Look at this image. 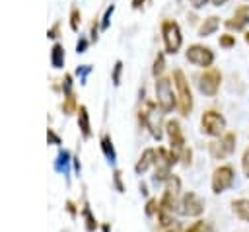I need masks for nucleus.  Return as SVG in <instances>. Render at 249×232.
<instances>
[{"label": "nucleus", "instance_id": "f257e3e1", "mask_svg": "<svg viewBox=\"0 0 249 232\" xmlns=\"http://www.w3.org/2000/svg\"><path fill=\"white\" fill-rule=\"evenodd\" d=\"M173 84L177 90V109L183 117H187L193 111V94H191V86L181 68L173 70Z\"/></svg>", "mask_w": 249, "mask_h": 232}, {"label": "nucleus", "instance_id": "f03ea898", "mask_svg": "<svg viewBox=\"0 0 249 232\" xmlns=\"http://www.w3.org/2000/svg\"><path fill=\"white\" fill-rule=\"evenodd\" d=\"M179 156L173 152V150H165L161 146H158V158H156V174H154V181L156 183H165L173 174H171V168L177 164Z\"/></svg>", "mask_w": 249, "mask_h": 232}, {"label": "nucleus", "instance_id": "7ed1b4c3", "mask_svg": "<svg viewBox=\"0 0 249 232\" xmlns=\"http://www.w3.org/2000/svg\"><path fill=\"white\" fill-rule=\"evenodd\" d=\"M156 101L163 113H171L177 107V96L173 94V86L167 76H160L156 82Z\"/></svg>", "mask_w": 249, "mask_h": 232}, {"label": "nucleus", "instance_id": "20e7f679", "mask_svg": "<svg viewBox=\"0 0 249 232\" xmlns=\"http://www.w3.org/2000/svg\"><path fill=\"white\" fill-rule=\"evenodd\" d=\"M161 115H163V111L158 109L156 103H152V101H148V103H146V109L140 111V121L146 125V129L150 131V135H152L156 140H160V138L163 136V127H165V125H163Z\"/></svg>", "mask_w": 249, "mask_h": 232}, {"label": "nucleus", "instance_id": "39448f33", "mask_svg": "<svg viewBox=\"0 0 249 232\" xmlns=\"http://www.w3.org/2000/svg\"><path fill=\"white\" fill-rule=\"evenodd\" d=\"M235 142H237V135L231 133V131H226L222 136L214 138L210 144H208V152L214 160H226L228 156L233 154L235 150Z\"/></svg>", "mask_w": 249, "mask_h": 232}, {"label": "nucleus", "instance_id": "423d86ee", "mask_svg": "<svg viewBox=\"0 0 249 232\" xmlns=\"http://www.w3.org/2000/svg\"><path fill=\"white\" fill-rule=\"evenodd\" d=\"M161 37H163L165 53H169V55H175L183 45L181 27H179V23L175 19H165L161 23Z\"/></svg>", "mask_w": 249, "mask_h": 232}, {"label": "nucleus", "instance_id": "0eeeda50", "mask_svg": "<svg viewBox=\"0 0 249 232\" xmlns=\"http://www.w3.org/2000/svg\"><path fill=\"white\" fill-rule=\"evenodd\" d=\"M200 131L208 136H214V138L222 136L226 133V117L214 109L204 111L200 117Z\"/></svg>", "mask_w": 249, "mask_h": 232}, {"label": "nucleus", "instance_id": "6e6552de", "mask_svg": "<svg viewBox=\"0 0 249 232\" xmlns=\"http://www.w3.org/2000/svg\"><path fill=\"white\" fill-rule=\"evenodd\" d=\"M235 181V172L230 164H222L212 172V179H210V189L214 195H220L224 191H228Z\"/></svg>", "mask_w": 249, "mask_h": 232}, {"label": "nucleus", "instance_id": "1a4fd4ad", "mask_svg": "<svg viewBox=\"0 0 249 232\" xmlns=\"http://www.w3.org/2000/svg\"><path fill=\"white\" fill-rule=\"evenodd\" d=\"M177 214L181 216H200L204 213V201L195 193V191H187L179 197V203H177V209H175Z\"/></svg>", "mask_w": 249, "mask_h": 232}, {"label": "nucleus", "instance_id": "9d476101", "mask_svg": "<svg viewBox=\"0 0 249 232\" xmlns=\"http://www.w3.org/2000/svg\"><path fill=\"white\" fill-rule=\"evenodd\" d=\"M196 80H198V82H196L198 92H200L202 96L212 97V96H216V92L220 90L222 74H220V70H218V68H208V70H204Z\"/></svg>", "mask_w": 249, "mask_h": 232}, {"label": "nucleus", "instance_id": "9b49d317", "mask_svg": "<svg viewBox=\"0 0 249 232\" xmlns=\"http://www.w3.org/2000/svg\"><path fill=\"white\" fill-rule=\"evenodd\" d=\"M187 60L195 66H200V68H210L212 62H214V53L210 47H204V45H191L185 53Z\"/></svg>", "mask_w": 249, "mask_h": 232}, {"label": "nucleus", "instance_id": "f8f14e48", "mask_svg": "<svg viewBox=\"0 0 249 232\" xmlns=\"http://www.w3.org/2000/svg\"><path fill=\"white\" fill-rule=\"evenodd\" d=\"M165 133H167V138H169V146L171 150L179 156L187 146H185V136H183V129L179 125L177 119H169L165 123Z\"/></svg>", "mask_w": 249, "mask_h": 232}, {"label": "nucleus", "instance_id": "ddd939ff", "mask_svg": "<svg viewBox=\"0 0 249 232\" xmlns=\"http://www.w3.org/2000/svg\"><path fill=\"white\" fill-rule=\"evenodd\" d=\"M247 25H249V4H241V6L235 8L231 19L226 21V27L235 29V31H241V29H245Z\"/></svg>", "mask_w": 249, "mask_h": 232}, {"label": "nucleus", "instance_id": "4468645a", "mask_svg": "<svg viewBox=\"0 0 249 232\" xmlns=\"http://www.w3.org/2000/svg\"><path fill=\"white\" fill-rule=\"evenodd\" d=\"M156 158H158V148H146V150L140 154V158H138V162H136V166H134V172H136V174L148 172V170L156 164Z\"/></svg>", "mask_w": 249, "mask_h": 232}, {"label": "nucleus", "instance_id": "2eb2a0df", "mask_svg": "<svg viewBox=\"0 0 249 232\" xmlns=\"http://www.w3.org/2000/svg\"><path fill=\"white\" fill-rule=\"evenodd\" d=\"M99 146H101V152H103V156L107 158V162H109V164H115V160H117V152H115L111 135L105 133V135L101 136V140H99Z\"/></svg>", "mask_w": 249, "mask_h": 232}, {"label": "nucleus", "instance_id": "dca6fc26", "mask_svg": "<svg viewBox=\"0 0 249 232\" xmlns=\"http://www.w3.org/2000/svg\"><path fill=\"white\" fill-rule=\"evenodd\" d=\"M231 211H233V214L239 220L249 222V199H235V201H231Z\"/></svg>", "mask_w": 249, "mask_h": 232}, {"label": "nucleus", "instance_id": "f3484780", "mask_svg": "<svg viewBox=\"0 0 249 232\" xmlns=\"http://www.w3.org/2000/svg\"><path fill=\"white\" fill-rule=\"evenodd\" d=\"M78 125H80L82 136L84 138H89L91 136V127H89V113H88L86 105H80L78 107Z\"/></svg>", "mask_w": 249, "mask_h": 232}, {"label": "nucleus", "instance_id": "a211bd4d", "mask_svg": "<svg viewBox=\"0 0 249 232\" xmlns=\"http://www.w3.org/2000/svg\"><path fill=\"white\" fill-rule=\"evenodd\" d=\"M218 27H220V18L208 16V18L200 23V27H198V37H208V35H212Z\"/></svg>", "mask_w": 249, "mask_h": 232}, {"label": "nucleus", "instance_id": "6ab92c4d", "mask_svg": "<svg viewBox=\"0 0 249 232\" xmlns=\"http://www.w3.org/2000/svg\"><path fill=\"white\" fill-rule=\"evenodd\" d=\"M70 162H72V158H70V152H68V150H58V154H56V160H54V170H56L58 174H64V175H68V168H70Z\"/></svg>", "mask_w": 249, "mask_h": 232}, {"label": "nucleus", "instance_id": "aec40b11", "mask_svg": "<svg viewBox=\"0 0 249 232\" xmlns=\"http://www.w3.org/2000/svg\"><path fill=\"white\" fill-rule=\"evenodd\" d=\"M82 220H84V226H86V232H95L97 230V220L89 209L88 203L82 205Z\"/></svg>", "mask_w": 249, "mask_h": 232}, {"label": "nucleus", "instance_id": "412c9836", "mask_svg": "<svg viewBox=\"0 0 249 232\" xmlns=\"http://www.w3.org/2000/svg\"><path fill=\"white\" fill-rule=\"evenodd\" d=\"M51 64L53 68H62L64 66V49L60 43H54L51 49Z\"/></svg>", "mask_w": 249, "mask_h": 232}, {"label": "nucleus", "instance_id": "4be33fe9", "mask_svg": "<svg viewBox=\"0 0 249 232\" xmlns=\"http://www.w3.org/2000/svg\"><path fill=\"white\" fill-rule=\"evenodd\" d=\"M212 228H210V224L206 222V220H202V218H198V220H195L185 232H210Z\"/></svg>", "mask_w": 249, "mask_h": 232}, {"label": "nucleus", "instance_id": "5701e85b", "mask_svg": "<svg viewBox=\"0 0 249 232\" xmlns=\"http://www.w3.org/2000/svg\"><path fill=\"white\" fill-rule=\"evenodd\" d=\"M163 68H165V58H163V55L160 53V55L156 57V60H154V68H152V74H154L156 78H160V76H161V72H163Z\"/></svg>", "mask_w": 249, "mask_h": 232}, {"label": "nucleus", "instance_id": "b1692460", "mask_svg": "<svg viewBox=\"0 0 249 232\" xmlns=\"http://www.w3.org/2000/svg\"><path fill=\"white\" fill-rule=\"evenodd\" d=\"M144 211H146V216H158V213H160V201L158 199H148Z\"/></svg>", "mask_w": 249, "mask_h": 232}, {"label": "nucleus", "instance_id": "393cba45", "mask_svg": "<svg viewBox=\"0 0 249 232\" xmlns=\"http://www.w3.org/2000/svg\"><path fill=\"white\" fill-rule=\"evenodd\" d=\"M80 21H82L80 10H78V8H72V12H70V27H72L74 31H78V29H80Z\"/></svg>", "mask_w": 249, "mask_h": 232}, {"label": "nucleus", "instance_id": "a878e982", "mask_svg": "<svg viewBox=\"0 0 249 232\" xmlns=\"http://www.w3.org/2000/svg\"><path fill=\"white\" fill-rule=\"evenodd\" d=\"M233 45H235V37H233V35H230V33L220 35V47L230 49V47H233Z\"/></svg>", "mask_w": 249, "mask_h": 232}, {"label": "nucleus", "instance_id": "bb28decb", "mask_svg": "<svg viewBox=\"0 0 249 232\" xmlns=\"http://www.w3.org/2000/svg\"><path fill=\"white\" fill-rule=\"evenodd\" d=\"M121 72H123V62L117 60V62H115V68H113V84H115V86L121 84Z\"/></svg>", "mask_w": 249, "mask_h": 232}, {"label": "nucleus", "instance_id": "cd10ccee", "mask_svg": "<svg viewBox=\"0 0 249 232\" xmlns=\"http://www.w3.org/2000/svg\"><path fill=\"white\" fill-rule=\"evenodd\" d=\"M113 183H115V187H117V191H119V193H123V191H124V185H123V174H121V170H115V174H113Z\"/></svg>", "mask_w": 249, "mask_h": 232}, {"label": "nucleus", "instance_id": "c85d7f7f", "mask_svg": "<svg viewBox=\"0 0 249 232\" xmlns=\"http://www.w3.org/2000/svg\"><path fill=\"white\" fill-rule=\"evenodd\" d=\"M113 12H115V6L111 4L107 10H105V14H103V21H101V29H107L109 27V21H111V16H113Z\"/></svg>", "mask_w": 249, "mask_h": 232}, {"label": "nucleus", "instance_id": "c756f323", "mask_svg": "<svg viewBox=\"0 0 249 232\" xmlns=\"http://www.w3.org/2000/svg\"><path fill=\"white\" fill-rule=\"evenodd\" d=\"M62 109H64V113L68 115V113H72L74 109H76V99H74V96L70 94V96H66V103L62 105Z\"/></svg>", "mask_w": 249, "mask_h": 232}, {"label": "nucleus", "instance_id": "7c9ffc66", "mask_svg": "<svg viewBox=\"0 0 249 232\" xmlns=\"http://www.w3.org/2000/svg\"><path fill=\"white\" fill-rule=\"evenodd\" d=\"M89 70H91V66H89V64H82V66H78V68H76V74L80 76L82 84H86V76L89 74Z\"/></svg>", "mask_w": 249, "mask_h": 232}, {"label": "nucleus", "instance_id": "2f4dec72", "mask_svg": "<svg viewBox=\"0 0 249 232\" xmlns=\"http://www.w3.org/2000/svg\"><path fill=\"white\" fill-rule=\"evenodd\" d=\"M241 170H243L245 177H249V148H245V152L241 156Z\"/></svg>", "mask_w": 249, "mask_h": 232}, {"label": "nucleus", "instance_id": "473e14b6", "mask_svg": "<svg viewBox=\"0 0 249 232\" xmlns=\"http://www.w3.org/2000/svg\"><path fill=\"white\" fill-rule=\"evenodd\" d=\"M62 90H64V96H70L72 94V76L66 74L64 80H62Z\"/></svg>", "mask_w": 249, "mask_h": 232}, {"label": "nucleus", "instance_id": "72a5a7b5", "mask_svg": "<svg viewBox=\"0 0 249 232\" xmlns=\"http://www.w3.org/2000/svg\"><path fill=\"white\" fill-rule=\"evenodd\" d=\"M86 49H88V39L82 35L80 39H78V43H76V53L80 55V53H86Z\"/></svg>", "mask_w": 249, "mask_h": 232}, {"label": "nucleus", "instance_id": "f704fd0d", "mask_svg": "<svg viewBox=\"0 0 249 232\" xmlns=\"http://www.w3.org/2000/svg\"><path fill=\"white\" fill-rule=\"evenodd\" d=\"M47 140H49V144H60V136H58L53 129L47 131Z\"/></svg>", "mask_w": 249, "mask_h": 232}, {"label": "nucleus", "instance_id": "c9c22d12", "mask_svg": "<svg viewBox=\"0 0 249 232\" xmlns=\"http://www.w3.org/2000/svg\"><path fill=\"white\" fill-rule=\"evenodd\" d=\"M191 156H193V154H191V150H189V148H185V150L179 154V160L187 166V164H191Z\"/></svg>", "mask_w": 249, "mask_h": 232}, {"label": "nucleus", "instance_id": "e433bc0d", "mask_svg": "<svg viewBox=\"0 0 249 232\" xmlns=\"http://www.w3.org/2000/svg\"><path fill=\"white\" fill-rule=\"evenodd\" d=\"M58 27H60V23H54V25H53V27L47 31V35H49L51 39H54V37H56V33H58Z\"/></svg>", "mask_w": 249, "mask_h": 232}, {"label": "nucleus", "instance_id": "4c0bfd02", "mask_svg": "<svg viewBox=\"0 0 249 232\" xmlns=\"http://www.w3.org/2000/svg\"><path fill=\"white\" fill-rule=\"evenodd\" d=\"M66 211L70 213V216H76V205H74L72 201H68V203H66Z\"/></svg>", "mask_w": 249, "mask_h": 232}, {"label": "nucleus", "instance_id": "58836bf2", "mask_svg": "<svg viewBox=\"0 0 249 232\" xmlns=\"http://www.w3.org/2000/svg\"><path fill=\"white\" fill-rule=\"evenodd\" d=\"M193 8H202L204 4H208V0H189Z\"/></svg>", "mask_w": 249, "mask_h": 232}, {"label": "nucleus", "instance_id": "ea45409f", "mask_svg": "<svg viewBox=\"0 0 249 232\" xmlns=\"http://www.w3.org/2000/svg\"><path fill=\"white\" fill-rule=\"evenodd\" d=\"M97 39V23L93 21V25H91V41H95Z\"/></svg>", "mask_w": 249, "mask_h": 232}, {"label": "nucleus", "instance_id": "a19ab883", "mask_svg": "<svg viewBox=\"0 0 249 232\" xmlns=\"http://www.w3.org/2000/svg\"><path fill=\"white\" fill-rule=\"evenodd\" d=\"M72 162H74V172L80 175V162H78V156H74V158H72Z\"/></svg>", "mask_w": 249, "mask_h": 232}, {"label": "nucleus", "instance_id": "79ce46f5", "mask_svg": "<svg viewBox=\"0 0 249 232\" xmlns=\"http://www.w3.org/2000/svg\"><path fill=\"white\" fill-rule=\"evenodd\" d=\"M144 2H146V0H132V8H140Z\"/></svg>", "mask_w": 249, "mask_h": 232}, {"label": "nucleus", "instance_id": "37998d69", "mask_svg": "<svg viewBox=\"0 0 249 232\" xmlns=\"http://www.w3.org/2000/svg\"><path fill=\"white\" fill-rule=\"evenodd\" d=\"M101 232H111V226L109 224H101Z\"/></svg>", "mask_w": 249, "mask_h": 232}, {"label": "nucleus", "instance_id": "c03bdc74", "mask_svg": "<svg viewBox=\"0 0 249 232\" xmlns=\"http://www.w3.org/2000/svg\"><path fill=\"white\" fill-rule=\"evenodd\" d=\"M226 2H228V0H212L214 6H222V4H226Z\"/></svg>", "mask_w": 249, "mask_h": 232}, {"label": "nucleus", "instance_id": "a18cd8bd", "mask_svg": "<svg viewBox=\"0 0 249 232\" xmlns=\"http://www.w3.org/2000/svg\"><path fill=\"white\" fill-rule=\"evenodd\" d=\"M245 43L249 45V31H245Z\"/></svg>", "mask_w": 249, "mask_h": 232}]
</instances>
